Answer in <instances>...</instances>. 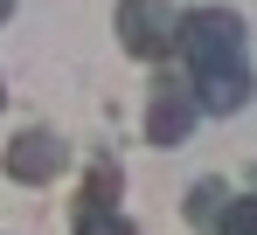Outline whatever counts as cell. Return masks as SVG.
<instances>
[{
    "instance_id": "cell-3",
    "label": "cell",
    "mask_w": 257,
    "mask_h": 235,
    "mask_svg": "<svg viewBox=\"0 0 257 235\" xmlns=\"http://www.w3.org/2000/svg\"><path fill=\"white\" fill-rule=\"evenodd\" d=\"M195 124V90H160L146 111V138L153 146H181V132Z\"/></svg>"
},
{
    "instance_id": "cell-6",
    "label": "cell",
    "mask_w": 257,
    "mask_h": 235,
    "mask_svg": "<svg viewBox=\"0 0 257 235\" xmlns=\"http://www.w3.org/2000/svg\"><path fill=\"white\" fill-rule=\"evenodd\" d=\"M222 228L229 235H257V200H236V208L222 214Z\"/></svg>"
},
{
    "instance_id": "cell-1",
    "label": "cell",
    "mask_w": 257,
    "mask_h": 235,
    "mask_svg": "<svg viewBox=\"0 0 257 235\" xmlns=\"http://www.w3.org/2000/svg\"><path fill=\"white\" fill-rule=\"evenodd\" d=\"M181 48L195 62V97L209 111H236L250 97V56H243V21L229 7H202L181 21Z\"/></svg>"
},
{
    "instance_id": "cell-2",
    "label": "cell",
    "mask_w": 257,
    "mask_h": 235,
    "mask_svg": "<svg viewBox=\"0 0 257 235\" xmlns=\"http://www.w3.org/2000/svg\"><path fill=\"white\" fill-rule=\"evenodd\" d=\"M118 28H125L132 56H160V48L181 35V21L167 14V0H118Z\"/></svg>"
},
{
    "instance_id": "cell-7",
    "label": "cell",
    "mask_w": 257,
    "mask_h": 235,
    "mask_svg": "<svg viewBox=\"0 0 257 235\" xmlns=\"http://www.w3.org/2000/svg\"><path fill=\"white\" fill-rule=\"evenodd\" d=\"M111 194H118V173H97V180H90V200H84V208H111Z\"/></svg>"
},
{
    "instance_id": "cell-5",
    "label": "cell",
    "mask_w": 257,
    "mask_h": 235,
    "mask_svg": "<svg viewBox=\"0 0 257 235\" xmlns=\"http://www.w3.org/2000/svg\"><path fill=\"white\" fill-rule=\"evenodd\" d=\"M77 235H132L111 208H84V222H77Z\"/></svg>"
},
{
    "instance_id": "cell-8",
    "label": "cell",
    "mask_w": 257,
    "mask_h": 235,
    "mask_svg": "<svg viewBox=\"0 0 257 235\" xmlns=\"http://www.w3.org/2000/svg\"><path fill=\"white\" fill-rule=\"evenodd\" d=\"M7 14H14V0H0V21H7Z\"/></svg>"
},
{
    "instance_id": "cell-4",
    "label": "cell",
    "mask_w": 257,
    "mask_h": 235,
    "mask_svg": "<svg viewBox=\"0 0 257 235\" xmlns=\"http://www.w3.org/2000/svg\"><path fill=\"white\" fill-rule=\"evenodd\" d=\"M56 146H49V138H14V146H7V173H14V180H49V173H56Z\"/></svg>"
}]
</instances>
